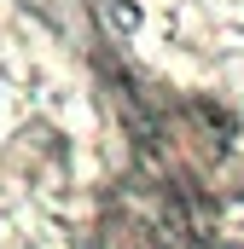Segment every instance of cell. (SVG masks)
Returning a JSON list of instances; mask_svg holds the SVG:
<instances>
[{
    "instance_id": "6da1fadb",
    "label": "cell",
    "mask_w": 244,
    "mask_h": 249,
    "mask_svg": "<svg viewBox=\"0 0 244 249\" xmlns=\"http://www.w3.org/2000/svg\"><path fill=\"white\" fill-rule=\"evenodd\" d=\"M105 18H111V29H117V35H134V29L145 23V12H140L134 0H105Z\"/></svg>"
}]
</instances>
